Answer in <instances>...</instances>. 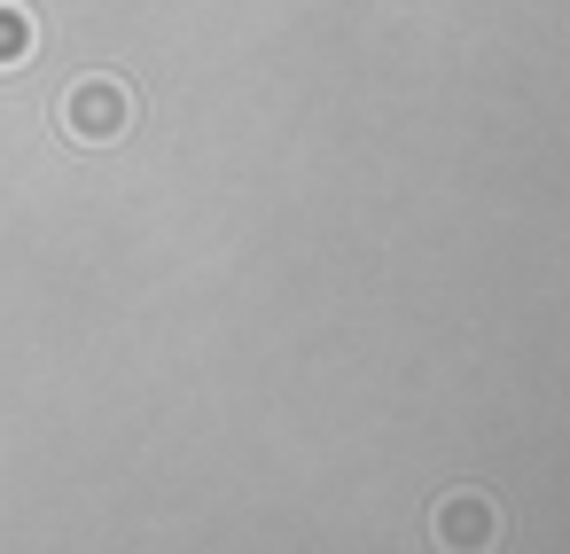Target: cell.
<instances>
[{
  "label": "cell",
  "instance_id": "1",
  "mask_svg": "<svg viewBox=\"0 0 570 554\" xmlns=\"http://www.w3.org/2000/svg\"><path fill=\"white\" fill-rule=\"evenodd\" d=\"M56 126L71 133V149H118L134 126H141V102H134V87L126 79H71L63 87V102H56Z\"/></svg>",
  "mask_w": 570,
  "mask_h": 554
},
{
  "label": "cell",
  "instance_id": "2",
  "mask_svg": "<svg viewBox=\"0 0 570 554\" xmlns=\"http://www.w3.org/2000/svg\"><path fill=\"white\" fill-rule=\"evenodd\" d=\"M430 538H438V546H492V538H500V507H492L484 492H453V499H438Z\"/></svg>",
  "mask_w": 570,
  "mask_h": 554
},
{
  "label": "cell",
  "instance_id": "3",
  "mask_svg": "<svg viewBox=\"0 0 570 554\" xmlns=\"http://www.w3.org/2000/svg\"><path fill=\"white\" fill-rule=\"evenodd\" d=\"M32 48H40L32 9H24V0H0V71H24V63H32Z\"/></svg>",
  "mask_w": 570,
  "mask_h": 554
}]
</instances>
